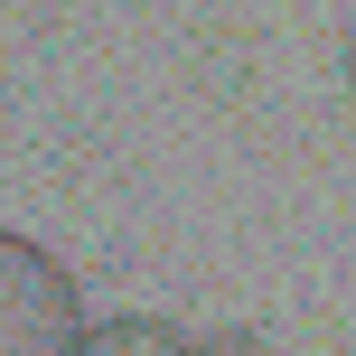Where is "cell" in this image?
I'll return each instance as SVG.
<instances>
[{
	"label": "cell",
	"instance_id": "obj_1",
	"mask_svg": "<svg viewBox=\"0 0 356 356\" xmlns=\"http://www.w3.org/2000/svg\"><path fill=\"white\" fill-rule=\"evenodd\" d=\"M85 291L29 234H0V356H85Z\"/></svg>",
	"mask_w": 356,
	"mask_h": 356
},
{
	"label": "cell",
	"instance_id": "obj_2",
	"mask_svg": "<svg viewBox=\"0 0 356 356\" xmlns=\"http://www.w3.org/2000/svg\"><path fill=\"white\" fill-rule=\"evenodd\" d=\"M85 356H197V338H178V328L150 319V309H122V319H94Z\"/></svg>",
	"mask_w": 356,
	"mask_h": 356
},
{
	"label": "cell",
	"instance_id": "obj_3",
	"mask_svg": "<svg viewBox=\"0 0 356 356\" xmlns=\"http://www.w3.org/2000/svg\"><path fill=\"white\" fill-rule=\"evenodd\" d=\"M197 356H272L263 328H216V338H197Z\"/></svg>",
	"mask_w": 356,
	"mask_h": 356
},
{
	"label": "cell",
	"instance_id": "obj_4",
	"mask_svg": "<svg viewBox=\"0 0 356 356\" xmlns=\"http://www.w3.org/2000/svg\"><path fill=\"white\" fill-rule=\"evenodd\" d=\"M347 94H356V38H347Z\"/></svg>",
	"mask_w": 356,
	"mask_h": 356
}]
</instances>
